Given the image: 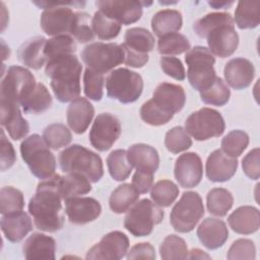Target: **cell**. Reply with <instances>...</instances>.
<instances>
[{"mask_svg": "<svg viewBox=\"0 0 260 260\" xmlns=\"http://www.w3.org/2000/svg\"><path fill=\"white\" fill-rule=\"evenodd\" d=\"M60 175H54L38 184L37 192L30 198L28 211L37 229L54 233L63 228L64 216L61 214L62 196L59 190Z\"/></svg>", "mask_w": 260, "mask_h": 260, "instance_id": "obj_1", "label": "cell"}, {"mask_svg": "<svg viewBox=\"0 0 260 260\" xmlns=\"http://www.w3.org/2000/svg\"><path fill=\"white\" fill-rule=\"evenodd\" d=\"M186 102L185 90L181 85L162 82L153 91L152 99L140 109L141 119L152 126L167 124L174 114L181 111Z\"/></svg>", "mask_w": 260, "mask_h": 260, "instance_id": "obj_2", "label": "cell"}, {"mask_svg": "<svg viewBox=\"0 0 260 260\" xmlns=\"http://www.w3.org/2000/svg\"><path fill=\"white\" fill-rule=\"evenodd\" d=\"M81 70L82 65L74 54L47 62L45 72L51 79V87L58 101L67 103L79 96Z\"/></svg>", "mask_w": 260, "mask_h": 260, "instance_id": "obj_3", "label": "cell"}, {"mask_svg": "<svg viewBox=\"0 0 260 260\" xmlns=\"http://www.w3.org/2000/svg\"><path fill=\"white\" fill-rule=\"evenodd\" d=\"M59 164L64 173L81 174L92 183L99 182L104 175L100 155L79 144L63 149L59 154Z\"/></svg>", "mask_w": 260, "mask_h": 260, "instance_id": "obj_4", "label": "cell"}, {"mask_svg": "<svg viewBox=\"0 0 260 260\" xmlns=\"http://www.w3.org/2000/svg\"><path fill=\"white\" fill-rule=\"evenodd\" d=\"M20 153L31 174L37 178L45 180L55 175V156L39 134L29 135L21 142Z\"/></svg>", "mask_w": 260, "mask_h": 260, "instance_id": "obj_5", "label": "cell"}, {"mask_svg": "<svg viewBox=\"0 0 260 260\" xmlns=\"http://www.w3.org/2000/svg\"><path fill=\"white\" fill-rule=\"evenodd\" d=\"M36 5L44 8L40 19L42 29L49 36H59L71 34L75 22L76 12L70 5H84V2H46L35 1Z\"/></svg>", "mask_w": 260, "mask_h": 260, "instance_id": "obj_6", "label": "cell"}, {"mask_svg": "<svg viewBox=\"0 0 260 260\" xmlns=\"http://www.w3.org/2000/svg\"><path fill=\"white\" fill-rule=\"evenodd\" d=\"M185 61L188 65V80L193 88L201 92L214 82L217 77L213 68L215 58L207 48L196 46L190 49L186 53Z\"/></svg>", "mask_w": 260, "mask_h": 260, "instance_id": "obj_7", "label": "cell"}, {"mask_svg": "<svg viewBox=\"0 0 260 260\" xmlns=\"http://www.w3.org/2000/svg\"><path fill=\"white\" fill-rule=\"evenodd\" d=\"M162 209L149 199H141L128 210L124 218L125 229L134 237H145L151 234L154 225L164 218Z\"/></svg>", "mask_w": 260, "mask_h": 260, "instance_id": "obj_8", "label": "cell"}, {"mask_svg": "<svg viewBox=\"0 0 260 260\" xmlns=\"http://www.w3.org/2000/svg\"><path fill=\"white\" fill-rule=\"evenodd\" d=\"M107 93L110 98L122 104H130L138 100L143 89V80L140 74L128 68H118L106 79Z\"/></svg>", "mask_w": 260, "mask_h": 260, "instance_id": "obj_9", "label": "cell"}, {"mask_svg": "<svg viewBox=\"0 0 260 260\" xmlns=\"http://www.w3.org/2000/svg\"><path fill=\"white\" fill-rule=\"evenodd\" d=\"M81 59L87 68L104 74L124 63L125 53L122 45L95 42L82 50Z\"/></svg>", "mask_w": 260, "mask_h": 260, "instance_id": "obj_10", "label": "cell"}, {"mask_svg": "<svg viewBox=\"0 0 260 260\" xmlns=\"http://www.w3.org/2000/svg\"><path fill=\"white\" fill-rule=\"evenodd\" d=\"M204 215V206L197 192L183 193L180 200L173 207L170 214V222L179 233H189Z\"/></svg>", "mask_w": 260, "mask_h": 260, "instance_id": "obj_11", "label": "cell"}, {"mask_svg": "<svg viewBox=\"0 0 260 260\" xmlns=\"http://www.w3.org/2000/svg\"><path fill=\"white\" fill-rule=\"evenodd\" d=\"M224 128L222 116L210 108H202L192 113L185 122L186 131L198 141L218 137L224 132Z\"/></svg>", "mask_w": 260, "mask_h": 260, "instance_id": "obj_12", "label": "cell"}, {"mask_svg": "<svg viewBox=\"0 0 260 260\" xmlns=\"http://www.w3.org/2000/svg\"><path fill=\"white\" fill-rule=\"evenodd\" d=\"M32 73L21 66H11L2 77L0 84V100L12 101L20 104L36 85Z\"/></svg>", "mask_w": 260, "mask_h": 260, "instance_id": "obj_13", "label": "cell"}, {"mask_svg": "<svg viewBox=\"0 0 260 260\" xmlns=\"http://www.w3.org/2000/svg\"><path fill=\"white\" fill-rule=\"evenodd\" d=\"M121 134L119 120L110 113L98 115L89 131V141L99 151L110 149Z\"/></svg>", "mask_w": 260, "mask_h": 260, "instance_id": "obj_14", "label": "cell"}, {"mask_svg": "<svg viewBox=\"0 0 260 260\" xmlns=\"http://www.w3.org/2000/svg\"><path fill=\"white\" fill-rule=\"evenodd\" d=\"M143 5H147V3L141 1L125 0L95 1V6L99 8V11L124 25L134 23L141 18Z\"/></svg>", "mask_w": 260, "mask_h": 260, "instance_id": "obj_15", "label": "cell"}, {"mask_svg": "<svg viewBox=\"0 0 260 260\" xmlns=\"http://www.w3.org/2000/svg\"><path fill=\"white\" fill-rule=\"evenodd\" d=\"M129 248V239L128 237L119 231L110 232L105 235L99 243L92 246L85 258L90 260H100V259H111L118 260L123 258Z\"/></svg>", "mask_w": 260, "mask_h": 260, "instance_id": "obj_16", "label": "cell"}, {"mask_svg": "<svg viewBox=\"0 0 260 260\" xmlns=\"http://www.w3.org/2000/svg\"><path fill=\"white\" fill-rule=\"evenodd\" d=\"M175 178L183 188L197 186L203 175V166L200 156L195 152L181 154L175 164Z\"/></svg>", "mask_w": 260, "mask_h": 260, "instance_id": "obj_17", "label": "cell"}, {"mask_svg": "<svg viewBox=\"0 0 260 260\" xmlns=\"http://www.w3.org/2000/svg\"><path fill=\"white\" fill-rule=\"evenodd\" d=\"M65 212L70 222L84 224L96 219L102 206L98 200L91 197H72L65 200Z\"/></svg>", "mask_w": 260, "mask_h": 260, "instance_id": "obj_18", "label": "cell"}, {"mask_svg": "<svg viewBox=\"0 0 260 260\" xmlns=\"http://www.w3.org/2000/svg\"><path fill=\"white\" fill-rule=\"evenodd\" d=\"M206 40L211 54L220 58L231 56L239 45V36L235 30V24H224L212 29L206 36Z\"/></svg>", "mask_w": 260, "mask_h": 260, "instance_id": "obj_19", "label": "cell"}, {"mask_svg": "<svg viewBox=\"0 0 260 260\" xmlns=\"http://www.w3.org/2000/svg\"><path fill=\"white\" fill-rule=\"evenodd\" d=\"M0 110L1 125L5 127L10 137L14 140L25 137L29 131V126L21 115L19 104L12 101L0 100Z\"/></svg>", "mask_w": 260, "mask_h": 260, "instance_id": "obj_20", "label": "cell"}, {"mask_svg": "<svg viewBox=\"0 0 260 260\" xmlns=\"http://www.w3.org/2000/svg\"><path fill=\"white\" fill-rule=\"evenodd\" d=\"M238 160L221 149L212 151L206 160V177L211 182H225L237 172Z\"/></svg>", "mask_w": 260, "mask_h": 260, "instance_id": "obj_21", "label": "cell"}, {"mask_svg": "<svg viewBox=\"0 0 260 260\" xmlns=\"http://www.w3.org/2000/svg\"><path fill=\"white\" fill-rule=\"evenodd\" d=\"M223 74L230 86L235 89H243L252 83L255 76V68L248 59L234 58L225 64Z\"/></svg>", "mask_w": 260, "mask_h": 260, "instance_id": "obj_22", "label": "cell"}, {"mask_svg": "<svg viewBox=\"0 0 260 260\" xmlns=\"http://www.w3.org/2000/svg\"><path fill=\"white\" fill-rule=\"evenodd\" d=\"M127 158L137 172L154 174L159 166V156L156 149L143 143L131 145L127 150Z\"/></svg>", "mask_w": 260, "mask_h": 260, "instance_id": "obj_23", "label": "cell"}, {"mask_svg": "<svg viewBox=\"0 0 260 260\" xmlns=\"http://www.w3.org/2000/svg\"><path fill=\"white\" fill-rule=\"evenodd\" d=\"M197 236L204 247L214 250L225 243L229 238V231L221 219L207 217L199 224Z\"/></svg>", "mask_w": 260, "mask_h": 260, "instance_id": "obj_24", "label": "cell"}, {"mask_svg": "<svg viewBox=\"0 0 260 260\" xmlns=\"http://www.w3.org/2000/svg\"><path fill=\"white\" fill-rule=\"evenodd\" d=\"M94 115L93 106L85 98L73 100L67 109V123L73 132L82 134L88 128Z\"/></svg>", "mask_w": 260, "mask_h": 260, "instance_id": "obj_25", "label": "cell"}, {"mask_svg": "<svg viewBox=\"0 0 260 260\" xmlns=\"http://www.w3.org/2000/svg\"><path fill=\"white\" fill-rule=\"evenodd\" d=\"M23 256L29 260H54L56 242L52 237L45 234L34 233L29 236L23 247Z\"/></svg>", "mask_w": 260, "mask_h": 260, "instance_id": "obj_26", "label": "cell"}, {"mask_svg": "<svg viewBox=\"0 0 260 260\" xmlns=\"http://www.w3.org/2000/svg\"><path fill=\"white\" fill-rule=\"evenodd\" d=\"M31 228L32 222L29 215L22 210L4 214L1 218V230L10 242L21 241L31 231Z\"/></svg>", "mask_w": 260, "mask_h": 260, "instance_id": "obj_27", "label": "cell"}, {"mask_svg": "<svg viewBox=\"0 0 260 260\" xmlns=\"http://www.w3.org/2000/svg\"><path fill=\"white\" fill-rule=\"evenodd\" d=\"M232 230L238 234L250 235L259 230L260 214L254 206H241L228 217Z\"/></svg>", "mask_w": 260, "mask_h": 260, "instance_id": "obj_28", "label": "cell"}, {"mask_svg": "<svg viewBox=\"0 0 260 260\" xmlns=\"http://www.w3.org/2000/svg\"><path fill=\"white\" fill-rule=\"evenodd\" d=\"M47 40L43 37H36L24 42L18 51L20 62L32 69H40L47 62L45 46Z\"/></svg>", "mask_w": 260, "mask_h": 260, "instance_id": "obj_29", "label": "cell"}, {"mask_svg": "<svg viewBox=\"0 0 260 260\" xmlns=\"http://www.w3.org/2000/svg\"><path fill=\"white\" fill-rule=\"evenodd\" d=\"M182 14L175 9H164L156 12L151 19V28L157 37L176 32L182 27Z\"/></svg>", "mask_w": 260, "mask_h": 260, "instance_id": "obj_30", "label": "cell"}, {"mask_svg": "<svg viewBox=\"0 0 260 260\" xmlns=\"http://www.w3.org/2000/svg\"><path fill=\"white\" fill-rule=\"evenodd\" d=\"M24 113L39 114L48 110L52 105V96L43 83H36L29 93L19 104Z\"/></svg>", "mask_w": 260, "mask_h": 260, "instance_id": "obj_31", "label": "cell"}, {"mask_svg": "<svg viewBox=\"0 0 260 260\" xmlns=\"http://www.w3.org/2000/svg\"><path fill=\"white\" fill-rule=\"evenodd\" d=\"M59 190L62 199L66 200L88 193L91 190V185L85 176L78 173H67L60 178Z\"/></svg>", "mask_w": 260, "mask_h": 260, "instance_id": "obj_32", "label": "cell"}, {"mask_svg": "<svg viewBox=\"0 0 260 260\" xmlns=\"http://www.w3.org/2000/svg\"><path fill=\"white\" fill-rule=\"evenodd\" d=\"M139 192L130 184L118 186L111 194L109 205L113 212L123 213L127 211L139 198Z\"/></svg>", "mask_w": 260, "mask_h": 260, "instance_id": "obj_33", "label": "cell"}, {"mask_svg": "<svg viewBox=\"0 0 260 260\" xmlns=\"http://www.w3.org/2000/svg\"><path fill=\"white\" fill-rule=\"evenodd\" d=\"M122 45L137 53L148 54L154 47V38L143 27H132L126 30Z\"/></svg>", "mask_w": 260, "mask_h": 260, "instance_id": "obj_34", "label": "cell"}, {"mask_svg": "<svg viewBox=\"0 0 260 260\" xmlns=\"http://www.w3.org/2000/svg\"><path fill=\"white\" fill-rule=\"evenodd\" d=\"M235 21L239 28H255L260 22V2L240 1L235 11Z\"/></svg>", "mask_w": 260, "mask_h": 260, "instance_id": "obj_35", "label": "cell"}, {"mask_svg": "<svg viewBox=\"0 0 260 260\" xmlns=\"http://www.w3.org/2000/svg\"><path fill=\"white\" fill-rule=\"evenodd\" d=\"M207 209L215 216H224L234 204L232 193L224 188L210 190L206 197Z\"/></svg>", "mask_w": 260, "mask_h": 260, "instance_id": "obj_36", "label": "cell"}, {"mask_svg": "<svg viewBox=\"0 0 260 260\" xmlns=\"http://www.w3.org/2000/svg\"><path fill=\"white\" fill-rule=\"evenodd\" d=\"M76 51V43L74 39L69 35L55 36L50 40H47L45 46V56L47 62L55 58L74 54Z\"/></svg>", "mask_w": 260, "mask_h": 260, "instance_id": "obj_37", "label": "cell"}, {"mask_svg": "<svg viewBox=\"0 0 260 260\" xmlns=\"http://www.w3.org/2000/svg\"><path fill=\"white\" fill-rule=\"evenodd\" d=\"M107 166L111 177L116 181L126 180L133 169L127 158V151L124 149L112 151L107 157Z\"/></svg>", "mask_w": 260, "mask_h": 260, "instance_id": "obj_38", "label": "cell"}, {"mask_svg": "<svg viewBox=\"0 0 260 260\" xmlns=\"http://www.w3.org/2000/svg\"><path fill=\"white\" fill-rule=\"evenodd\" d=\"M224 24H234L232 15L228 12H213L195 21L193 29L200 38H206L212 29Z\"/></svg>", "mask_w": 260, "mask_h": 260, "instance_id": "obj_39", "label": "cell"}, {"mask_svg": "<svg viewBox=\"0 0 260 260\" xmlns=\"http://www.w3.org/2000/svg\"><path fill=\"white\" fill-rule=\"evenodd\" d=\"M179 187L170 180L156 182L150 191V197L155 204L161 207H169L177 199Z\"/></svg>", "mask_w": 260, "mask_h": 260, "instance_id": "obj_40", "label": "cell"}, {"mask_svg": "<svg viewBox=\"0 0 260 260\" xmlns=\"http://www.w3.org/2000/svg\"><path fill=\"white\" fill-rule=\"evenodd\" d=\"M189 50V40L179 32L162 36L157 42V51L161 55H180Z\"/></svg>", "mask_w": 260, "mask_h": 260, "instance_id": "obj_41", "label": "cell"}, {"mask_svg": "<svg viewBox=\"0 0 260 260\" xmlns=\"http://www.w3.org/2000/svg\"><path fill=\"white\" fill-rule=\"evenodd\" d=\"M91 28L100 39L112 40L119 35L121 24L101 11H96L91 19Z\"/></svg>", "mask_w": 260, "mask_h": 260, "instance_id": "obj_42", "label": "cell"}, {"mask_svg": "<svg viewBox=\"0 0 260 260\" xmlns=\"http://www.w3.org/2000/svg\"><path fill=\"white\" fill-rule=\"evenodd\" d=\"M188 248L184 239L176 235H170L165 238L160 247L159 254L165 260L173 259H187Z\"/></svg>", "mask_w": 260, "mask_h": 260, "instance_id": "obj_43", "label": "cell"}, {"mask_svg": "<svg viewBox=\"0 0 260 260\" xmlns=\"http://www.w3.org/2000/svg\"><path fill=\"white\" fill-rule=\"evenodd\" d=\"M230 96V88L220 77H216L214 82L207 89L200 92V98L203 103L217 107L225 105Z\"/></svg>", "mask_w": 260, "mask_h": 260, "instance_id": "obj_44", "label": "cell"}, {"mask_svg": "<svg viewBox=\"0 0 260 260\" xmlns=\"http://www.w3.org/2000/svg\"><path fill=\"white\" fill-rule=\"evenodd\" d=\"M249 136L242 130H233L221 140V150L231 157H238L247 148Z\"/></svg>", "mask_w": 260, "mask_h": 260, "instance_id": "obj_45", "label": "cell"}, {"mask_svg": "<svg viewBox=\"0 0 260 260\" xmlns=\"http://www.w3.org/2000/svg\"><path fill=\"white\" fill-rule=\"evenodd\" d=\"M24 198L21 191L11 186L2 187L0 190V212L9 214L22 210Z\"/></svg>", "mask_w": 260, "mask_h": 260, "instance_id": "obj_46", "label": "cell"}, {"mask_svg": "<svg viewBox=\"0 0 260 260\" xmlns=\"http://www.w3.org/2000/svg\"><path fill=\"white\" fill-rule=\"evenodd\" d=\"M43 138L52 149H59L66 146L72 140L70 130L63 124H51L43 132Z\"/></svg>", "mask_w": 260, "mask_h": 260, "instance_id": "obj_47", "label": "cell"}, {"mask_svg": "<svg viewBox=\"0 0 260 260\" xmlns=\"http://www.w3.org/2000/svg\"><path fill=\"white\" fill-rule=\"evenodd\" d=\"M165 145L172 153L185 151L192 145V139L189 133L183 127L177 126L169 130L165 137Z\"/></svg>", "mask_w": 260, "mask_h": 260, "instance_id": "obj_48", "label": "cell"}, {"mask_svg": "<svg viewBox=\"0 0 260 260\" xmlns=\"http://www.w3.org/2000/svg\"><path fill=\"white\" fill-rule=\"evenodd\" d=\"M83 86L85 95L92 101H101L104 94V76L89 68H86L83 74Z\"/></svg>", "mask_w": 260, "mask_h": 260, "instance_id": "obj_49", "label": "cell"}, {"mask_svg": "<svg viewBox=\"0 0 260 260\" xmlns=\"http://www.w3.org/2000/svg\"><path fill=\"white\" fill-rule=\"evenodd\" d=\"M70 35L79 43H87L93 40L94 32L89 25V15L87 13L76 12L75 22Z\"/></svg>", "mask_w": 260, "mask_h": 260, "instance_id": "obj_50", "label": "cell"}, {"mask_svg": "<svg viewBox=\"0 0 260 260\" xmlns=\"http://www.w3.org/2000/svg\"><path fill=\"white\" fill-rule=\"evenodd\" d=\"M256 248L254 243L248 239H239L230 247L226 258L230 260L237 259H255Z\"/></svg>", "mask_w": 260, "mask_h": 260, "instance_id": "obj_51", "label": "cell"}, {"mask_svg": "<svg viewBox=\"0 0 260 260\" xmlns=\"http://www.w3.org/2000/svg\"><path fill=\"white\" fill-rule=\"evenodd\" d=\"M159 63L162 71L168 76H171L177 80L185 79L186 72L180 59L176 57H161Z\"/></svg>", "mask_w": 260, "mask_h": 260, "instance_id": "obj_52", "label": "cell"}, {"mask_svg": "<svg viewBox=\"0 0 260 260\" xmlns=\"http://www.w3.org/2000/svg\"><path fill=\"white\" fill-rule=\"evenodd\" d=\"M260 150L258 147L250 150L242 161L243 171L252 180H258L260 177V166H259Z\"/></svg>", "mask_w": 260, "mask_h": 260, "instance_id": "obj_53", "label": "cell"}, {"mask_svg": "<svg viewBox=\"0 0 260 260\" xmlns=\"http://www.w3.org/2000/svg\"><path fill=\"white\" fill-rule=\"evenodd\" d=\"M16 160V154L12 144L8 141L3 130H1V171L11 168Z\"/></svg>", "mask_w": 260, "mask_h": 260, "instance_id": "obj_54", "label": "cell"}, {"mask_svg": "<svg viewBox=\"0 0 260 260\" xmlns=\"http://www.w3.org/2000/svg\"><path fill=\"white\" fill-rule=\"evenodd\" d=\"M127 259H155V250L149 243L134 245L126 255Z\"/></svg>", "mask_w": 260, "mask_h": 260, "instance_id": "obj_55", "label": "cell"}, {"mask_svg": "<svg viewBox=\"0 0 260 260\" xmlns=\"http://www.w3.org/2000/svg\"><path fill=\"white\" fill-rule=\"evenodd\" d=\"M153 184V174L135 172L132 177V186L139 193H147Z\"/></svg>", "mask_w": 260, "mask_h": 260, "instance_id": "obj_56", "label": "cell"}, {"mask_svg": "<svg viewBox=\"0 0 260 260\" xmlns=\"http://www.w3.org/2000/svg\"><path fill=\"white\" fill-rule=\"evenodd\" d=\"M122 47H123L124 53H125L124 63L127 66L133 67V68H141L148 62V59H149L148 54L137 53L135 51H132V50L126 48L123 45H122Z\"/></svg>", "mask_w": 260, "mask_h": 260, "instance_id": "obj_57", "label": "cell"}, {"mask_svg": "<svg viewBox=\"0 0 260 260\" xmlns=\"http://www.w3.org/2000/svg\"><path fill=\"white\" fill-rule=\"evenodd\" d=\"M188 259H209L210 256L206 253H204L202 250L200 249H192L191 251H189L188 253Z\"/></svg>", "mask_w": 260, "mask_h": 260, "instance_id": "obj_58", "label": "cell"}, {"mask_svg": "<svg viewBox=\"0 0 260 260\" xmlns=\"http://www.w3.org/2000/svg\"><path fill=\"white\" fill-rule=\"evenodd\" d=\"M208 4L212 6L214 9H219V8H225L226 6H230L233 4V2H217V1H209Z\"/></svg>", "mask_w": 260, "mask_h": 260, "instance_id": "obj_59", "label": "cell"}]
</instances>
